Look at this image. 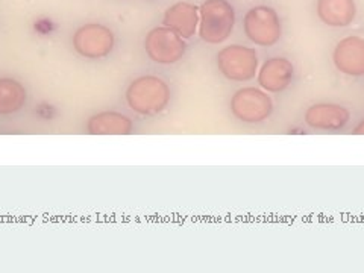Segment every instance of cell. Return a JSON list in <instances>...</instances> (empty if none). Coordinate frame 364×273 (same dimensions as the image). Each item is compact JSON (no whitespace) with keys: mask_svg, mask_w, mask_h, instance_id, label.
Returning a JSON list of instances; mask_svg holds the SVG:
<instances>
[{"mask_svg":"<svg viewBox=\"0 0 364 273\" xmlns=\"http://www.w3.org/2000/svg\"><path fill=\"white\" fill-rule=\"evenodd\" d=\"M144 50L154 63L168 65L182 60L187 50V44L173 29L158 26L146 36Z\"/></svg>","mask_w":364,"mask_h":273,"instance_id":"6","label":"cell"},{"mask_svg":"<svg viewBox=\"0 0 364 273\" xmlns=\"http://www.w3.org/2000/svg\"><path fill=\"white\" fill-rule=\"evenodd\" d=\"M333 63L337 70L348 76H364V38L349 36L334 48Z\"/></svg>","mask_w":364,"mask_h":273,"instance_id":"9","label":"cell"},{"mask_svg":"<svg viewBox=\"0 0 364 273\" xmlns=\"http://www.w3.org/2000/svg\"><path fill=\"white\" fill-rule=\"evenodd\" d=\"M354 135H364V119L357 124L354 129Z\"/></svg>","mask_w":364,"mask_h":273,"instance_id":"15","label":"cell"},{"mask_svg":"<svg viewBox=\"0 0 364 273\" xmlns=\"http://www.w3.org/2000/svg\"><path fill=\"white\" fill-rule=\"evenodd\" d=\"M294 77V65L284 56H272L258 68L257 82L267 93H281L287 90Z\"/></svg>","mask_w":364,"mask_h":273,"instance_id":"8","label":"cell"},{"mask_svg":"<svg viewBox=\"0 0 364 273\" xmlns=\"http://www.w3.org/2000/svg\"><path fill=\"white\" fill-rule=\"evenodd\" d=\"M215 63L219 72L232 82L252 81L259 68L257 50L242 44H231L219 50Z\"/></svg>","mask_w":364,"mask_h":273,"instance_id":"4","label":"cell"},{"mask_svg":"<svg viewBox=\"0 0 364 273\" xmlns=\"http://www.w3.org/2000/svg\"><path fill=\"white\" fill-rule=\"evenodd\" d=\"M163 23L164 26L178 32L184 40H188L199 28V6L188 2H178L166 9Z\"/></svg>","mask_w":364,"mask_h":273,"instance_id":"12","label":"cell"},{"mask_svg":"<svg viewBox=\"0 0 364 273\" xmlns=\"http://www.w3.org/2000/svg\"><path fill=\"white\" fill-rule=\"evenodd\" d=\"M114 33L99 23H88L79 28L73 36L75 50L88 60H102L114 49Z\"/></svg>","mask_w":364,"mask_h":273,"instance_id":"7","label":"cell"},{"mask_svg":"<svg viewBox=\"0 0 364 273\" xmlns=\"http://www.w3.org/2000/svg\"><path fill=\"white\" fill-rule=\"evenodd\" d=\"M316 14L329 28H346L357 17L355 0H317Z\"/></svg>","mask_w":364,"mask_h":273,"instance_id":"11","label":"cell"},{"mask_svg":"<svg viewBox=\"0 0 364 273\" xmlns=\"http://www.w3.org/2000/svg\"><path fill=\"white\" fill-rule=\"evenodd\" d=\"M304 120L311 129L340 131L349 123L350 111L337 104H314L306 108Z\"/></svg>","mask_w":364,"mask_h":273,"instance_id":"10","label":"cell"},{"mask_svg":"<svg viewBox=\"0 0 364 273\" xmlns=\"http://www.w3.org/2000/svg\"><path fill=\"white\" fill-rule=\"evenodd\" d=\"M132 129V120L116 111L97 112L87 123V131L91 135H128Z\"/></svg>","mask_w":364,"mask_h":273,"instance_id":"13","label":"cell"},{"mask_svg":"<svg viewBox=\"0 0 364 273\" xmlns=\"http://www.w3.org/2000/svg\"><path fill=\"white\" fill-rule=\"evenodd\" d=\"M26 104V90L16 79L0 77V114L8 116Z\"/></svg>","mask_w":364,"mask_h":273,"instance_id":"14","label":"cell"},{"mask_svg":"<svg viewBox=\"0 0 364 273\" xmlns=\"http://www.w3.org/2000/svg\"><path fill=\"white\" fill-rule=\"evenodd\" d=\"M170 88L158 76H141L129 84L127 90L128 107L141 116H155L170 104Z\"/></svg>","mask_w":364,"mask_h":273,"instance_id":"1","label":"cell"},{"mask_svg":"<svg viewBox=\"0 0 364 273\" xmlns=\"http://www.w3.org/2000/svg\"><path fill=\"white\" fill-rule=\"evenodd\" d=\"M235 9L228 0H205L199 6V37L208 44H222L235 26Z\"/></svg>","mask_w":364,"mask_h":273,"instance_id":"2","label":"cell"},{"mask_svg":"<svg viewBox=\"0 0 364 273\" xmlns=\"http://www.w3.org/2000/svg\"><path fill=\"white\" fill-rule=\"evenodd\" d=\"M243 31L250 43L259 48H272L282 37V21L275 8L257 5L245 14Z\"/></svg>","mask_w":364,"mask_h":273,"instance_id":"3","label":"cell"},{"mask_svg":"<svg viewBox=\"0 0 364 273\" xmlns=\"http://www.w3.org/2000/svg\"><path fill=\"white\" fill-rule=\"evenodd\" d=\"M230 108L237 120L257 124L272 116L273 100L264 90L257 87H243L232 95Z\"/></svg>","mask_w":364,"mask_h":273,"instance_id":"5","label":"cell"}]
</instances>
